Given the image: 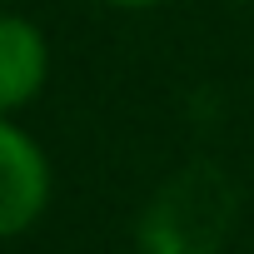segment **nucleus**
Listing matches in <instances>:
<instances>
[{
    "label": "nucleus",
    "mask_w": 254,
    "mask_h": 254,
    "mask_svg": "<svg viewBox=\"0 0 254 254\" xmlns=\"http://www.w3.org/2000/svg\"><path fill=\"white\" fill-rule=\"evenodd\" d=\"M50 190L55 175L40 140L20 130L10 115H0V244L40 224V214L50 209Z\"/></svg>",
    "instance_id": "1"
},
{
    "label": "nucleus",
    "mask_w": 254,
    "mask_h": 254,
    "mask_svg": "<svg viewBox=\"0 0 254 254\" xmlns=\"http://www.w3.org/2000/svg\"><path fill=\"white\" fill-rule=\"evenodd\" d=\"M50 80V40L30 15H0V115H20Z\"/></svg>",
    "instance_id": "2"
},
{
    "label": "nucleus",
    "mask_w": 254,
    "mask_h": 254,
    "mask_svg": "<svg viewBox=\"0 0 254 254\" xmlns=\"http://www.w3.org/2000/svg\"><path fill=\"white\" fill-rule=\"evenodd\" d=\"M110 10H155V5H170V0H100Z\"/></svg>",
    "instance_id": "3"
},
{
    "label": "nucleus",
    "mask_w": 254,
    "mask_h": 254,
    "mask_svg": "<svg viewBox=\"0 0 254 254\" xmlns=\"http://www.w3.org/2000/svg\"><path fill=\"white\" fill-rule=\"evenodd\" d=\"M239 5H254V0H239Z\"/></svg>",
    "instance_id": "4"
}]
</instances>
